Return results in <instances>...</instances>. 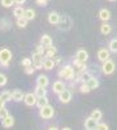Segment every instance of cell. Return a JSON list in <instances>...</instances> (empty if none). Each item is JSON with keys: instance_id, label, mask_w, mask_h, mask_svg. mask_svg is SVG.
I'll return each instance as SVG.
<instances>
[{"instance_id": "obj_17", "label": "cell", "mask_w": 117, "mask_h": 130, "mask_svg": "<svg viewBox=\"0 0 117 130\" xmlns=\"http://www.w3.org/2000/svg\"><path fill=\"white\" fill-rule=\"evenodd\" d=\"M37 85L38 86H43V87H47V86L49 85V79L47 75H39V77L37 78Z\"/></svg>"}, {"instance_id": "obj_43", "label": "cell", "mask_w": 117, "mask_h": 130, "mask_svg": "<svg viewBox=\"0 0 117 130\" xmlns=\"http://www.w3.org/2000/svg\"><path fill=\"white\" fill-rule=\"evenodd\" d=\"M14 2H16V4H20V5H21V4H24L26 0H14Z\"/></svg>"}, {"instance_id": "obj_30", "label": "cell", "mask_w": 117, "mask_h": 130, "mask_svg": "<svg viewBox=\"0 0 117 130\" xmlns=\"http://www.w3.org/2000/svg\"><path fill=\"white\" fill-rule=\"evenodd\" d=\"M27 21H29V20H26L25 17H20V18H17V26L21 27V29L26 27V26H27Z\"/></svg>"}, {"instance_id": "obj_21", "label": "cell", "mask_w": 117, "mask_h": 130, "mask_svg": "<svg viewBox=\"0 0 117 130\" xmlns=\"http://www.w3.org/2000/svg\"><path fill=\"white\" fill-rule=\"evenodd\" d=\"M38 98H43V96H47V90L46 87H43V86H38L35 87V92H34Z\"/></svg>"}, {"instance_id": "obj_35", "label": "cell", "mask_w": 117, "mask_h": 130, "mask_svg": "<svg viewBox=\"0 0 117 130\" xmlns=\"http://www.w3.org/2000/svg\"><path fill=\"white\" fill-rule=\"evenodd\" d=\"M7 116H9L8 109H7L5 107H2V108H0V120H3V118H5Z\"/></svg>"}, {"instance_id": "obj_15", "label": "cell", "mask_w": 117, "mask_h": 130, "mask_svg": "<svg viewBox=\"0 0 117 130\" xmlns=\"http://www.w3.org/2000/svg\"><path fill=\"white\" fill-rule=\"evenodd\" d=\"M55 65H56V62H55L54 59H47V57H44V60H43V69L51 70V69L55 68Z\"/></svg>"}, {"instance_id": "obj_22", "label": "cell", "mask_w": 117, "mask_h": 130, "mask_svg": "<svg viewBox=\"0 0 117 130\" xmlns=\"http://www.w3.org/2000/svg\"><path fill=\"white\" fill-rule=\"evenodd\" d=\"M111 31H112V26H111L109 24H107V22H104V24L100 26V32H102L103 35L111 34Z\"/></svg>"}, {"instance_id": "obj_20", "label": "cell", "mask_w": 117, "mask_h": 130, "mask_svg": "<svg viewBox=\"0 0 117 130\" xmlns=\"http://www.w3.org/2000/svg\"><path fill=\"white\" fill-rule=\"evenodd\" d=\"M40 44H43L46 48H47V47H49V46H52V38H51L49 35L44 34L43 37L40 38Z\"/></svg>"}, {"instance_id": "obj_40", "label": "cell", "mask_w": 117, "mask_h": 130, "mask_svg": "<svg viewBox=\"0 0 117 130\" xmlns=\"http://www.w3.org/2000/svg\"><path fill=\"white\" fill-rule=\"evenodd\" d=\"M5 85H7V75L0 73V87H2V86H5Z\"/></svg>"}, {"instance_id": "obj_13", "label": "cell", "mask_w": 117, "mask_h": 130, "mask_svg": "<svg viewBox=\"0 0 117 130\" xmlns=\"http://www.w3.org/2000/svg\"><path fill=\"white\" fill-rule=\"evenodd\" d=\"M76 59H77L78 61H81V62H86L87 59H89V53L85 51V50H79V51H77V53H76Z\"/></svg>"}, {"instance_id": "obj_42", "label": "cell", "mask_w": 117, "mask_h": 130, "mask_svg": "<svg viewBox=\"0 0 117 130\" xmlns=\"http://www.w3.org/2000/svg\"><path fill=\"white\" fill-rule=\"evenodd\" d=\"M5 103H7V102L3 99L2 96H0V108H2V107H5Z\"/></svg>"}, {"instance_id": "obj_4", "label": "cell", "mask_w": 117, "mask_h": 130, "mask_svg": "<svg viewBox=\"0 0 117 130\" xmlns=\"http://www.w3.org/2000/svg\"><path fill=\"white\" fill-rule=\"evenodd\" d=\"M44 56L43 55H40V53H38L37 51L33 52V65L35 67V69H43V59Z\"/></svg>"}, {"instance_id": "obj_7", "label": "cell", "mask_w": 117, "mask_h": 130, "mask_svg": "<svg viewBox=\"0 0 117 130\" xmlns=\"http://www.w3.org/2000/svg\"><path fill=\"white\" fill-rule=\"evenodd\" d=\"M98 124H99V121H96L95 118H92L90 116L89 118L85 120V129H86V130H96Z\"/></svg>"}, {"instance_id": "obj_45", "label": "cell", "mask_w": 117, "mask_h": 130, "mask_svg": "<svg viewBox=\"0 0 117 130\" xmlns=\"http://www.w3.org/2000/svg\"><path fill=\"white\" fill-rule=\"evenodd\" d=\"M61 130H72V129H70V127H62Z\"/></svg>"}, {"instance_id": "obj_37", "label": "cell", "mask_w": 117, "mask_h": 130, "mask_svg": "<svg viewBox=\"0 0 117 130\" xmlns=\"http://www.w3.org/2000/svg\"><path fill=\"white\" fill-rule=\"evenodd\" d=\"M35 70H37V69H35L34 65H30V67H26V68H25V73H26L27 75H31Z\"/></svg>"}, {"instance_id": "obj_6", "label": "cell", "mask_w": 117, "mask_h": 130, "mask_svg": "<svg viewBox=\"0 0 117 130\" xmlns=\"http://www.w3.org/2000/svg\"><path fill=\"white\" fill-rule=\"evenodd\" d=\"M25 104L29 105V107H33V105H37V102H38V96L33 92H29L25 95V99H24Z\"/></svg>"}, {"instance_id": "obj_2", "label": "cell", "mask_w": 117, "mask_h": 130, "mask_svg": "<svg viewBox=\"0 0 117 130\" xmlns=\"http://www.w3.org/2000/svg\"><path fill=\"white\" fill-rule=\"evenodd\" d=\"M10 60H12V52H10L8 48H2L0 50V65L8 68Z\"/></svg>"}, {"instance_id": "obj_3", "label": "cell", "mask_w": 117, "mask_h": 130, "mask_svg": "<svg viewBox=\"0 0 117 130\" xmlns=\"http://www.w3.org/2000/svg\"><path fill=\"white\" fill-rule=\"evenodd\" d=\"M39 115L40 117L43 118V120H49V118L54 117L55 115V111H54V107H51L49 104L43 107V108H40V111H39Z\"/></svg>"}, {"instance_id": "obj_34", "label": "cell", "mask_w": 117, "mask_h": 130, "mask_svg": "<svg viewBox=\"0 0 117 130\" xmlns=\"http://www.w3.org/2000/svg\"><path fill=\"white\" fill-rule=\"evenodd\" d=\"M35 51L38 52V53H40V55H46V47L43 46V44H38L37 47H35Z\"/></svg>"}, {"instance_id": "obj_32", "label": "cell", "mask_w": 117, "mask_h": 130, "mask_svg": "<svg viewBox=\"0 0 117 130\" xmlns=\"http://www.w3.org/2000/svg\"><path fill=\"white\" fill-rule=\"evenodd\" d=\"M0 96H2L5 102L13 100V99H12V92H10V91H3L2 94H0Z\"/></svg>"}, {"instance_id": "obj_46", "label": "cell", "mask_w": 117, "mask_h": 130, "mask_svg": "<svg viewBox=\"0 0 117 130\" xmlns=\"http://www.w3.org/2000/svg\"><path fill=\"white\" fill-rule=\"evenodd\" d=\"M109 2H116V0H109Z\"/></svg>"}, {"instance_id": "obj_38", "label": "cell", "mask_w": 117, "mask_h": 130, "mask_svg": "<svg viewBox=\"0 0 117 130\" xmlns=\"http://www.w3.org/2000/svg\"><path fill=\"white\" fill-rule=\"evenodd\" d=\"M21 65H22L24 68L30 67V65H33V60H31V59H24L22 61H21Z\"/></svg>"}, {"instance_id": "obj_1", "label": "cell", "mask_w": 117, "mask_h": 130, "mask_svg": "<svg viewBox=\"0 0 117 130\" xmlns=\"http://www.w3.org/2000/svg\"><path fill=\"white\" fill-rule=\"evenodd\" d=\"M74 75H76V70H74V68L70 67V65H65V67L61 68L60 72H59V77L64 78L65 81H72L74 78Z\"/></svg>"}, {"instance_id": "obj_16", "label": "cell", "mask_w": 117, "mask_h": 130, "mask_svg": "<svg viewBox=\"0 0 117 130\" xmlns=\"http://www.w3.org/2000/svg\"><path fill=\"white\" fill-rule=\"evenodd\" d=\"M99 18L103 21V22H107V21L111 20V12L108 9H100L99 12Z\"/></svg>"}, {"instance_id": "obj_5", "label": "cell", "mask_w": 117, "mask_h": 130, "mask_svg": "<svg viewBox=\"0 0 117 130\" xmlns=\"http://www.w3.org/2000/svg\"><path fill=\"white\" fill-rule=\"evenodd\" d=\"M114 68H116V65H114V62L112 61V60H107L105 62H103V67H102V70H103V73L104 74H107V75H109V74H112L113 72H114Z\"/></svg>"}, {"instance_id": "obj_28", "label": "cell", "mask_w": 117, "mask_h": 130, "mask_svg": "<svg viewBox=\"0 0 117 130\" xmlns=\"http://www.w3.org/2000/svg\"><path fill=\"white\" fill-rule=\"evenodd\" d=\"M24 17H25L26 20L31 21V20H34V18H35V12H34V10L31 9V8H29V9H26V10H25Z\"/></svg>"}, {"instance_id": "obj_31", "label": "cell", "mask_w": 117, "mask_h": 130, "mask_svg": "<svg viewBox=\"0 0 117 130\" xmlns=\"http://www.w3.org/2000/svg\"><path fill=\"white\" fill-rule=\"evenodd\" d=\"M79 91H81L82 94H87V92L91 91V89L89 87V85H87L86 82H83V83L79 85Z\"/></svg>"}, {"instance_id": "obj_19", "label": "cell", "mask_w": 117, "mask_h": 130, "mask_svg": "<svg viewBox=\"0 0 117 130\" xmlns=\"http://www.w3.org/2000/svg\"><path fill=\"white\" fill-rule=\"evenodd\" d=\"M56 53H57V50H56L54 46H49V47H47V51H46L44 57H47V59H52V57H54V59H55Z\"/></svg>"}, {"instance_id": "obj_29", "label": "cell", "mask_w": 117, "mask_h": 130, "mask_svg": "<svg viewBox=\"0 0 117 130\" xmlns=\"http://www.w3.org/2000/svg\"><path fill=\"white\" fill-rule=\"evenodd\" d=\"M91 117H92V118H95L96 121H99V120H102L103 113H102V111H100V109H94V111L91 112Z\"/></svg>"}, {"instance_id": "obj_11", "label": "cell", "mask_w": 117, "mask_h": 130, "mask_svg": "<svg viewBox=\"0 0 117 130\" xmlns=\"http://www.w3.org/2000/svg\"><path fill=\"white\" fill-rule=\"evenodd\" d=\"M109 53L111 51L107 50V48H100L98 51V59L102 61V62H105L107 60H109Z\"/></svg>"}, {"instance_id": "obj_25", "label": "cell", "mask_w": 117, "mask_h": 130, "mask_svg": "<svg viewBox=\"0 0 117 130\" xmlns=\"http://www.w3.org/2000/svg\"><path fill=\"white\" fill-rule=\"evenodd\" d=\"M9 27H10V22L7 18H2V20H0V30H2V31H7V30H9Z\"/></svg>"}, {"instance_id": "obj_8", "label": "cell", "mask_w": 117, "mask_h": 130, "mask_svg": "<svg viewBox=\"0 0 117 130\" xmlns=\"http://www.w3.org/2000/svg\"><path fill=\"white\" fill-rule=\"evenodd\" d=\"M73 67H74V70H76V73H78V74L87 70L86 62H81V61H78L77 59L73 60Z\"/></svg>"}, {"instance_id": "obj_44", "label": "cell", "mask_w": 117, "mask_h": 130, "mask_svg": "<svg viewBox=\"0 0 117 130\" xmlns=\"http://www.w3.org/2000/svg\"><path fill=\"white\" fill-rule=\"evenodd\" d=\"M48 130H59V129H57L56 126H49V127H48Z\"/></svg>"}, {"instance_id": "obj_23", "label": "cell", "mask_w": 117, "mask_h": 130, "mask_svg": "<svg viewBox=\"0 0 117 130\" xmlns=\"http://www.w3.org/2000/svg\"><path fill=\"white\" fill-rule=\"evenodd\" d=\"M86 83L89 85V87H90L91 90H95V89L99 87V81H98V78H95V77H91Z\"/></svg>"}, {"instance_id": "obj_26", "label": "cell", "mask_w": 117, "mask_h": 130, "mask_svg": "<svg viewBox=\"0 0 117 130\" xmlns=\"http://www.w3.org/2000/svg\"><path fill=\"white\" fill-rule=\"evenodd\" d=\"M49 103H48V99H47V96H43V98H38V102H37V107L39 108H43V107H46V105H48Z\"/></svg>"}, {"instance_id": "obj_24", "label": "cell", "mask_w": 117, "mask_h": 130, "mask_svg": "<svg viewBox=\"0 0 117 130\" xmlns=\"http://www.w3.org/2000/svg\"><path fill=\"white\" fill-rule=\"evenodd\" d=\"M77 74H78V73H77ZM78 75H79L81 83H83V82H87V81L92 77V74H91L90 72H87V70H86V72H83V73H79Z\"/></svg>"}, {"instance_id": "obj_9", "label": "cell", "mask_w": 117, "mask_h": 130, "mask_svg": "<svg viewBox=\"0 0 117 130\" xmlns=\"http://www.w3.org/2000/svg\"><path fill=\"white\" fill-rule=\"evenodd\" d=\"M65 89H66V86L62 81H56V82H54V85H52V91H54L55 94H57V95L60 92H62Z\"/></svg>"}, {"instance_id": "obj_36", "label": "cell", "mask_w": 117, "mask_h": 130, "mask_svg": "<svg viewBox=\"0 0 117 130\" xmlns=\"http://www.w3.org/2000/svg\"><path fill=\"white\" fill-rule=\"evenodd\" d=\"M14 3H16L14 0H2V5H3L4 8H9V7H12Z\"/></svg>"}, {"instance_id": "obj_14", "label": "cell", "mask_w": 117, "mask_h": 130, "mask_svg": "<svg viewBox=\"0 0 117 130\" xmlns=\"http://www.w3.org/2000/svg\"><path fill=\"white\" fill-rule=\"evenodd\" d=\"M2 125H3V127H5V129L12 127V126L14 125V118L10 116V115L7 116L5 118H3V120H2Z\"/></svg>"}, {"instance_id": "obj_10", "label": "cell", "mask_w": 117, "mask_h": 130, "mask_svg": "<svg viewBox=\"0 0 117 130\" xmlns=\"http://www.w3.org/2000/svg\"><path fill=\"white\" fill-rule=\"evenodd\" d=\"M59 99H60V102L61 103H64V104H66V103H69L70 100H72V92L69 91V90H64L62 92H60L59 94Z\"/></svg>"}, {"instance_id": "obj_33", "label": "cell", "mask_w": 117, "mask_h": 130, "mask_svg": "<svg viewBox=\"0 0 117 130\" xmlns=\"http://www.w3.org/2000/svg\"><path fill=\"white\" fill-rule=\"evenodd\" d=\"M109 51L111 52H117V39H112L109 42Z\"/></svg>"}, {"instance_id": "obj_12", "label": "cell", "mask_w": 117, "mask_h": 130, "mask_svg": "<svg viewBox=\"0 0 117 130\" xmlns=\"http://www.w3.org/2000/svg\"><path fill=\"white\" fill-rule=\"evenodd\" d=\"M60 18H61V16L57 12H51L48 14V22L51 25H57L60 22Z\"/></svg>"}, {"instance_id": "obj_27", "label": "cell", "mask_w": 117, "mask_h": 130, "mask_svg": "<svg viewBox=\"0 0 117 130\" xmlns=\"http://www.w3.org/2000/svg\"><path fill=\"white\" fill-rule=\"evenodd\" d=\"M25 10H26V9H24L22 7H17V8H14V10H13V16H14L16 18L24 17V14H25Z\"/></svg>"}, {"instance_id": "obj_39", "label": "cell", "mask_w": 117, "mask_h": 130, "mask_svg": "<svg viewBox=\"0 0 117 130\" xmlns=\"http://www.w3.org/2000/svg\"><path fill=\"white\" fill-rule=\"evenodd\" d=\"M96 130H109L108 125L107 124H104V122H99L98 126H96Z\"/></svg>"}, {"instance_id": "obj_41", "label": "cell", "mask_w": 117, "mask_h": 130, "mask_svg": "<svg viewBox=\"0 0 117 130\" xmlns=\"http://www.w3.org/2000/svg\"><path fill=\"white\" fill-rule=\"evenodd\" d=\"M35 2H37V4L40 5V7H46L47 3H48V0H35Z\"/></svg>"}, {"instance_id": "obj_18", "label": "cell", "mask_w": 117, "mask_h": 130, "mask_svg": "<svg viewBox=\"0 0 117 130\" xmlns=\"http://www.w3.org/2000/svg\"><path fill=\"white\" fill-rule=\"evenodd\" d=\"M12 99L14 102H21L25 99V94L20 90H14V91H12Z\"/></svg>"}]
</instances>
